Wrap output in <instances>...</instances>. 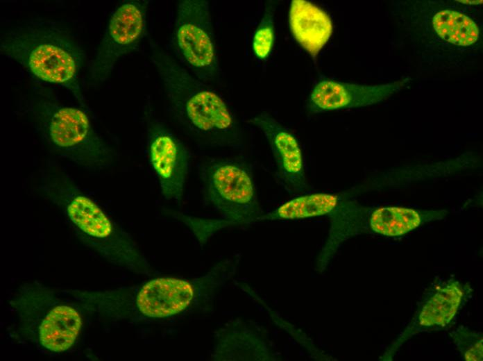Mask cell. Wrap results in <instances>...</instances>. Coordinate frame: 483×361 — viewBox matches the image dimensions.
Here are the masks:
<instances>
[{"label": "cell", "instance_id": "1", "mask_svg": "<svg viewBox=\"0 0 483 361\" xmlns=\"http://www.w3.org/2000/svg\"><path fill=\"white\" fill-rule=\"evenodd\" d=\"M151 60L163 83L171 115L199 145H237L240 130L224 101L158 45L151 42Z\"/></svg>", "mask_w": 483, "mask_h": 361}, {"label": "cell", "instance_id": "2", "mask_svg": "<svg viewBox=\"0 0 483 361\" xmlns=\"http://www.w3.org/2000/svg\"><path fill=\"white\" fill-rule=\"evenodd\" d=\"M0 49L35 78L65 87L82 101L79 74L85 54L58 22L42 17L25 20L3 35Z\"/></svg>", "mask_w": 483, "mask_h": 361}, {"label": "cell", "instance_id": "3", "mask_svg": "<svg viewBox=\"0 0 483 361\" xmlns=\"http://www.w3.org/2000/svg\"><path fill=\"white\" fill-rule=\"evenodd\" d=\"M38 107L42 135L58 156L90 170L110 164L112 151L92 128L83 110L46 101Z\"/></svg>", "mask_w": 483, "mask_h": 361}, {"label": "cell", "instance_id": "4", "mask_svg": "<svg viewBox=\"0 0 483 361\" xmlns=\"http://www.w3.org/2000/svg\"><path fill=\"white\" fill-rule=\"evenodd\" d=\"M171 46L180 60L198 79L205 82L217 77L219 67L207 1L178 2Z\"/></svg>", "mask_w": 483, "mask_h": 361}, {"label": "cell", "instance_id": "5", "mask_svg": "<svg viewBox=\"0 0 483 361\" xmlns=\"http://www.w3.org/2000/svg\"><path fill=\"white\" fill-rule=\"evenodd\" d=\"M206 196L232 225L249 224L264 215L248 169L234 160L216 161L202 172Z\"/></svg>", "mask_w": 483, "mask_h": 361}, {"label": "cell", "instance_id": "6", "mask_svg": "<svg viewBox=\"0 0 483 361\" xmlns=\"http://www.w3.org/2000/svg\"><path fill=\"white\" fill-rule=\"evenodd\" d=\"M147 6L146 1L127 0L114 10L91 65L93 81H105L119 59L137 47L146 30Z\"/></svg>", "mask_w": 483, "mask_h": 361}, {"label": "cell", "instance_id": "7", "mask_svg": "<svg viewBox=\"0 0 483 361\" xmlns=\"http://www.w3.org/2000/svg\"><path fill=\"white\" fill-rule=\"evenodd\" d=\"M151 165L162 194L179 201L188 174L189 156L186 147L153 115L148 106L144 112Z\"/></svg>", "mask_w": 483, "mask_h": 361}, {"label": "cell", "instance_id": "8", "mask_svg": "<svg viewBox=\"0 0 483 361\" xmlns=\"http://www.w3.org/2000/svg\"><path fill=\"white\" fill-rule=\"evenodd\" d=\"M265 135L276 163L280 183L290 193L309 189L300 145L294 135L268 113L249 120Z\"/></svg>", "mask_w": 483, "mask_h": 361}, {"label": "cell", "instance_id": "9", "mask_svg": "<svg viewBox=\"0 0 483 361\" xmlns=\"http://www.w3.org/2000/svg\"><path fill=\"white\" fill-rule=\"evenodd\" d=\"M408 78L392 83L367 86L325 80L313 88L309 99L312 112L364 106L381 101L399 91Z\"/></svg>", "mask_w": 483, "mask_h": 361}, {"label": "cell", "instance_id": "10", "mask_svg": "<svg viewBox=\"0 0 483 361\" xmlns=\"http://www.w3.org/2000/svg\"><path fill=\"white\" fill-rule=\"evenodd\" d=\"M217 339L215 360H280L266 330L255 324L233 321L219 330Z\"/></svg>", "mask_w": 483, "mask_h": 361}, {"label": "cell", "instance_id": "11", "mask_svg": "<svg viewBox=\"0 0 483 361\" xmlns=\"http://www.w3.org/2000/svg\"><path fill=\"white\" fill-rule=\"evenodd\" d=\"M194 289L189 281L160 278L146 283L139 291L137 305L149 317L163 318L178 314L191 304Z\"/></svg>", "mask_w": 483, "mask_h": 361}, {"label": "cell", "instance_id": "12", "mask_svg": "<svg viewBox=\"0 0 483 361\" xmlns=\"http://www.w3.org/2000/svg\"><path fill=\"white\" fill-rule=\"evenodd\" d=\"M289 24L297 42L314 56L326 44L332 31V24L327 13L305 0L291 1Z\"/></svg>", "mask_w": 483, "mask_h": 361}, {"label": "cell", "instance_id": "13", "mask_svg": "<svg viewBox=\"0 0 483 361\" xmlns=\"http://www.w3.org/2000/svg\"><path fill=\"white\" fill-rule=\"evenodd\" d=\"M54 189L65 199L67 214L78 228L99 239L111 237L115 232L112 224L91 199L76 192L73 187L59 186Z\"/></svg>", "mask_w": 483, "mask_h": 361}, {"label": "cell", "instance_id": "14", "mask_svg": "<svg viewBox=\"0 0 483 361\" xmlns=\"http://www.w3.org/2000/svg\"><path fill=\"white\" fill-rule=\"evenodd\" d=\"M81 324L76 310L67 305L57 306L43 320L40 327V340L50 351H64L74 344Z\"/></svg>", "mask_w": 483, "mask_h": 361}, {"label": "cell", "instance_id": "15", "mask_svg": "<svg viewBox=\"0 0 483 361\" xmlns=\"http://www.w3.org/2000/svg\"><path fill=\"white\" fill-rule=\"evenodd\" d=\"M338 201L337 196L325 193L299 196L263 215L259 221L303 219L328 215L337 206Z\"/></svg>", "mask_w": 483, "mask_h": 361}, {"label": "cell", "instance_id": "16", "mask_svg": "<svg viewBox=\"0 0 483 361\" xmlns=\"http://www.w3.org/2000/svg\"><path fill=\"white\" fill-rule=\"evenodd\" d=\"M463 296L457 283L439 289L425 303L419 315V323L424 326L448 324L455 315Z\"/></svg>", "mask_w": 483, "mask_h": 361}, {"label": "cell", "instance_id": "17", "mask_svg": "<svg viewBox=\"0 0 483 361\" xmlns=\"http://www.w3.org/2000/svg\"><path fill=\"white\" fill-rule=\"evenodd\" d=\"M432 24L437 34L446 41L459 46H468L479 37L475 23L462 13L444 10L437 12Z\"/></svg>", "mask_w": 483, "mask_h": 361}, {"label": "cell", "instance_id": "18", "mask_svg": "<svg viewBox=\"0 0 483 361\" xmlns=\"http://www.w3.org/2000/svg\"><path fill=\"white\" fill-rule=\"evenodd\" d=\"M420 223V216L415 210L395 207L378 209L370 219L372 230L387 236L403 235L416 228Z\"/></svg>", "mask_w": 483, "mask_h": 361}, {"label": "cell", "instance_id": "19", "mask_svg": "<svg viewBox=\"0 0 483 361\" xmlns=\"http://www.w3.org/2000/svg\"><path fill=\"white\" fill-rule=\"evenodd\" d=\"M274 8L271 3H267L263 17L257 26L253 39V50L260 59L267 58L271 51L274 40L273 28Z\"/></svg>", "mask_w": 483, "mask_h": 361}, {"label": "cell", "instance_id": "20", "mask_svg": "<svg viewBox=\"0 0 483 361\" xmlns=\"http://www.w3.org/2000/svg\"><path fill=\"white\" fill-rule=\"evenodd\" d=\"M456 342L466 360H482V337L472 332H460Z\"/></svg>", "mask_w": 483, "mask_h": 361}, {"label": "cell", "instance_id": "21", "mask_svg": "<svg viewBox=\"0 0 483 361\" xmlns=\"http://www.w3.org/2000/svg\"><path fill=\"white\" fill-rule=\"evenodd\" d=\"M459 2H462L463 3H469V4H476V3H482V1H459Z\"/></svg>", "mask_w": 483, "mask_h": 361}]
</instances>
